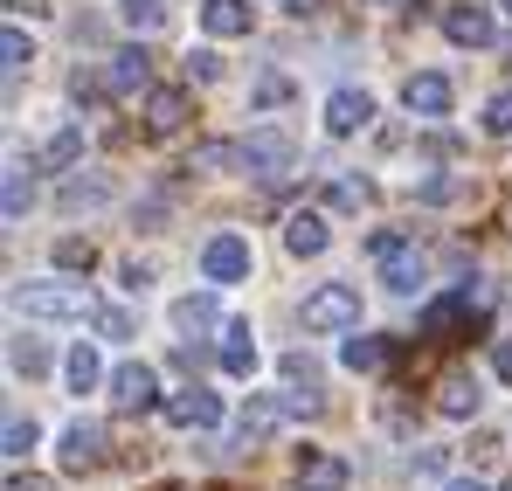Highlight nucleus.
Listing matches in <instances>:
<instances>
[{
	"mask_svg": "<svg viewBox=\"0 0 512 491\" xmlns=\"http://www.w3.org/2000/svg\"><path fill=\"white\" fill-rule=\"evenodd\" d=\"M14 305H21L28 319H42V326H70V319H90V312H97L84 284H63V277H35V284H14Z\"/></svg>",
	"mask_w": 512,
	"mask_h": 491,
	"instance_id": "obj_1",
	"label": "nucleus"
},
{
	"mask_svg": "<svg viewBox=\"0 0 512 491\" xmlns=\"http://www.w3.org/2000/svg\"><path fill=\"white\" fill-rule=\"evenodd\" d=\"M374 263H381V284H388V291H402V298H409V291H423V277H429V263H423V249L409 243V236H395V229H381V236H374Z\"/></svg>",
	"mask_w": 512,
	"mask_h": 491,
	"instance_id": "obj_2",
	"label": "nucleus"
},
{
	"mask_svg": "<svg viewBox=\"0 0 512 491\" xmlns=\"http://www.w3.org/2000/svg\"><path fill=\"white\" fill-rule=\"evenodd\" d=\"M305 332H360V284L305 291Z\"/></svg>",
	"mask_w": 512,
	"mask_h": 491,
	"instance_id": "obj_3",
	"label": "nucleus"
},
{
	"mask_svg": "<svg viewBox=\"0 0 512 491\" xmlns=\"http://www.w3.org/2000/svg\"><path fill=\"white\" fill-rule=\"evenodd\" d=\"M243 173H256V180H277V173H291L298 166V139L291 132H277V125H263V132H250L243 139Z\"/></svg>",
	"mask_w": 512,
	"mask_h": 491,
	"instance_id": "obj_4",
	"label": "nucleus"
},
{
	"mask_svg": "<svg viewBox=\"0 0 512 491\" xmlns=\"http://www.w3.org/2000/svg\"><path fill=\"white\" fill-rule=\"evenodd\" d=\"M250 263H256V256H250V243H243L236 229H222V236L201 243V277H208V284H243Z\"/></svg>",
	"mask_w": 512,
	"mask_h": 491,
	"instance_id": "obj_5",
	"label": "nucleus"
},
{
	"mask_svg": "<svg viewBox=\"0 0 512 491\" xmlns=\"http://www.w3.org/2000/svg\"><path fill=\"white\" fill-rule=\"evenodd\" d=\"M104 388H111V402H118V409H153V402H160V374H153L146 360L111 367V381H104Z\"/></svg>",
	"mask_w": 512,
	"mask_h": 491,
	"instance_id": "obj_6",
	"label": "nucleus"
},
{
	"mask_svg": "<svg viewBox=\"0 0 512 491\" xmlns=\"http://www.w3.org/2000/svg\"><path fill=\"white\" fill-rule=\"evenodd\" d=\"M97 457H104V429H97V422H84V415H77V422H70V429H63V436H56V464H63V471H77V478H84V471H97Z\"/></svg>",
	"mask_w": 512,
	"mask_h": 491,
	"instance_id": "obj_7",
	"label": "nucleus"
},
{
	"mask_svg": "<svg viewBox=\"0 0 512 491\" xmlns=\"http://www.w3.org/2000/svg\"><path fill=\"white\" fill-rule=\"evenodd\" d=\"M374 125V97L367 90H333L326 97V132L333 139H353V132H367Z\"/></svg>",
	"mask_w": 512,
	"mask_h": 491,
	"instance_id": "obj_8",
	"label": "nucleus"
},
{
	"mask_svg": "<svg viewBox=\"0 0 512 491\" xmlns=\"http://www.w3.org/2000/svg\"><path fill=\"white\" fill-rule=\"evenodd\" d=\"M167 422H173V429H215V422H222V395H208V388H180V395H167Z\"/></svg>",
	"mask_w": 512,
	"mask_h": 491,
	"instance_id": "obj_9",
	"label": "nucleus"
},
{
	"mask_svg": "<svg viewBox=\"0 0 512 491\" xmlns=\"http://www.w3.org/2000/svg\"><path fill=\"white\" fill-rule=\"evenodd\" d=\"M298 491H346V457H333V450H298Z\"/></svg>",
	"mask_w": 512,
	"mask_h": 491,
	"instance_id": "obj_10",
	"label": "nucleus"
},
{
	"mask_svg": "<svg viewBox=\"0 0 512 491\" xmlns=\"http://www.w3.org/2000/svg\"><path fill=\"white\" fill-rule=\"evenodd\" d=\"M215 291H222V284H208V291H187V298H173V326L187 332V339H201V332H222V305H215Z\"/></svg>",
	"mask_w": 512,
	"mask_h": 491,
	"instance_id": "obj_11",
	"label": "nucleus"
},
{
	"mask_svg": "<svg viewBox=\"0 0 512 491\" xmlns=\"http://www.w3.org/2000/svg\"><path fill=\"white\" fill-rule=\"evenodd\" d=\"M146 83H153V56H146L139 42L104 63V90H111V97H132V90H146Z\"/></svg>",
	"mask_w": 512,
	"mask_h": 491,
	"instance_id": "obj_12",
	"label": "nucleus"
},
{
	"mask_svg": "<svg viewBox=\"0 0 512 491\" xmlns=\"http://www.w3.org/2000/svg\"><path fill=\"white\" fill-rule=\"evenodd\" d=\"M215 360H222V374H229V381H250L256 360H263V353H256V332L243 326V319H236V326H222V346H215Z\"/></svg>",
	"mask_w": 512,
	"mask_h": 491,
	"instance_id": "obj_13",
	"label": "nucleus"
},
{
	"mask_svg": "<svg viewBox=\"0 0 512 491\" xmlns=\"http://www.w3.org/2000/svg\"><path fill=\"white\" fill-rule=\"evenodd\" d=\"M402 104H409L416 118H443V111H450V77H436V70H416V77L402 83Z\"/></svg>",
	"mask_w": 512,
	"mask_h": 491,
	"instance_id": "obj_14",
	"label": "nucleus"
},
{
	"mask_svg": "<svg viewBox=\"0 0 512 491\" xmlns=\"http://www.w3.org/2000/svg\"><path fill=\"white\" fill-rule=\"evenodd\" d=\"M111 194H118V187H111L104 173H70L56 201H63V215H84V208H111Z\"/></svg>",
	"mask_w": 512,
	"mask_h": 491,
	"instance_id": "obj_15",
	"label": "nucleus"
},
{
	"mask_svg": "<svg viewBox=\"0 0 512 491\" xmlns=\"http://www.w3.org/2000/svg\"><path fill=\"white\" fill-rule=\"evenodd\" d=\"M443 35H450L457 49H485V42H492V7H450V14H443Z\"/></svg>",
	"mask_w": 512,
	"mask_h": 491,
	"instance_id": "obj_16",
	"label": "nucleus"
},
{
	"mask_svg": "<svg viewBox=\"0 0 512 491\" xmlns=\"http://www.w3.org/2000/svg\"><path fill=\"white\" fill-rule=\"evenodd\" d=\"M180 125H187V90H153L146 97V132L153 139H173Z\"/></svg>",
	"mask_w": 512,
	"mask_h": 491,
	"instance_id": "obj_17",
	"label": "nucleus"
},
{
	"mask_svg": "<svg viewBox=\"0 0 512 491\" xmlns=\"http://www.w3.org/2000/svg\"><path fill=\"white\" fill-rule=\"evenodd\" d=\"M326 243H333V236H326V215H312V208H298V215L284 222V249H291V256H319Z\"/></svg>",
	"mask_w": 512,
	"mask_h": 491,
	"instance_id": "obj_18",
	"label": "nucleus"
},
{
	"mask_svg": "<svg viewBox=\"0 0 512 491\" xmlns=\"http://www.w3.org/2000/svg\"><path fill=\"white\" fill-rule=\"evenodd\" d=\"M201 28L208 35H250V0H201Z\"/></svg>",
	"mask_w": 512,
	"mask_h": 491,
	"instance_id": "obj_19",
	"label": "nucleus"
},
{
	"mask_svg": "<svg viewBox=\"0 0 512 491\" xmlns=\"http://www.w3.org/2000/svg\"><path fill=\"white\" fill-rule=\"evenodd\" d=\"M478 402H485V395H478V381H471V374H450V381L436 388V415H450V422L478 415Z\"/></svg>",
	"mask_w": 512,
	"mask_h": 491,
	"instance_id": "obj_20",
	"label": "nucleus"
},
{
	"mask_svg": "<svg viewBox=\"0 0 512 491\" xmlns=\"http://www.w3.org/2000/svg\"><path fill=\"white\" fill-rule=\"evenodd\" d=\"M63 374H70V388H77V395H90V388H104V381H111L90 339H77V346H70V360H63Z\"/></svg>",
	"mask_w": 512,
	"mask_h": 491,
	"instance_id": "obj_21",
	"label": "nucleus"
},
{
	"mask_svg": "<svg viewBox=\"0 0 512 491\" xmlns=\"http://www.w3.org/2000/svg\"><path fill=\"white\" fill-rule=\"evenodd\" d=\"M84 153V125H63V132H49V146L35 153V166H49V173H70Z\"/></svg>",
	"mask_w": 512,
	"mask_h": 491,
	"instance_id": "obj_22",
	"label": "nucleus"
},
{
	"mask_svg": "<svg viewBox=\"0 0 512 491\" xmlns=\"http://www.w3.org/2000/svg\"><path fill=\"white\" fill-rule=\"evenodd\" d=\"M457 319H471V291H450V298H436V305L423 312V332H429V339H443V332L457 326Z\"/></svg>",
	"mask_w": 512,
	"mask_h": 491,
	"instance_id": "obj_23",
	"label": "nucleus"
},
{
	"mask_svg": "<svg viewBox=\"0 0 512 491\" xmlns=\"http://www.w3.org/2000/svg\"><path fill=\"white\" fill-rule=\"evenodd\" d=\"M381 360H388V346H381V339H367V332H353V339L340 346V367H346V374H374Z\"/></svg>",
	"mask_w": 512,
	"mask_h": 491,
	"instance_id": "obj_24",
	"label": "nucleus"
},
{
	"mask_svg": "<svg viewBox=\"0 0 512 491\" xmlns=\"http://www.w3.org/2000/svg\"><path fill=\"white\" fill-rule=\"evenodd\" d=\"M118 21H125L132 35H153V28L167 21V0H118Z\"/></svg>",
	"mask_w": 512,
	"mask_h": 491,
	"instance_id": "obj_25",
	"label": "nucleus"
},
{
	"mask_svg": "<svg viewBox=\"0 0 512 491\" xmlns=\"http://www.w3.org/2000/svg\"><path fill=\"white\" fill-rule=\"evenodd\" d=\"M0 56H7V83H14L21 70H28V63H35V42H28V35L7 21V28H0Z\"/></svg>",
	"mask_w": 512,
	"mask_h": 491,
	"instance_id": "obj_26",
	"label": "nucleus"
},
{
	"mask_svg": "<svg viewBox=\"0 0 512 491\" xmlns=\"http://www.w3.org/2000/svg\"><path fill=\"white\" fill-rule=\"evenodd\" d=\"M0 436H7V457H28V450H35V443H42V429H35V415H7V429H0Z\"/></svg>",
	"mask_w": 512,
	"mask_h": 491,
	"instance_id": "obj_27",
	"label": "nucleus"
},
{
	"mask_svg": "<svg viewBox=\"0 0 512 491\" xmlns=\"http://www.w3.org/2000/svg\"><path fill=\"white\" fill-rule=\"evenodd\" d=\"M326 201H333V208H367V201H374V187H367L360 173H340V180L326 187Z\"/></svg>",
	"mask_w": 512,
	"mask_h": 491,
	"instance_id": "obj_28",
	"label": "nucleus"
},
{
	"mask_svg": "<svg viewBox=\"0 0 512 491\" xmlns=\"http://www.w3.org/2000/svg\"><path fill=\"white\" fill-rule=\"evenodd\" d=\"M7 360H14V374H49V346L42 339H14Z\"/></svg>",
	"mask_w": 512,
	"mask_h": 491,
	"instance_id": "obj_29",
	"label": "nucleus"
},
{
	"mask_svg": "<svg viewBox=\"0 0 512 491\" xmlns=\"http://www.w3.org/2000/svg\"><path fill=\"white\" fill-rule=\"evenodd\" d=\"M28 201H35V187H28V166L14 160V166H7V222H21V215H28Z\"/></svg>",
	"mask_w": 512,
	"mask_h": 491,
	"instance_id": "obj_30",
	"label": "nucleus"
},
{
	"mask_svg": "<svg viewBox=\"0 0 512 491\" xmlns=\"http://www.w3.org/2000/svg\"><path fill=\"white\" fill-rule=\"evenodd\" d=\"M90 326H97V339H132V312H118V305H97V312H90Z\"/></svg>",
	"mask_w": 512,
	"mask_h": 491,
	"instance_id": "obj_31",
	"label": "nucleus"
},
{
	"mask_svg": "<svg viewBox=\"0 0 512 491\" xmlns=\"http://www.w3.org/2000/svg\"><path fill=\"white\" fill-rule=\"evenodd\" d=\"M485 132H492V139H512V90H499V97L485 104Z\"/></svg>",
	"mask_w": 512,
	"mask_h": 491,
	"instance_id": "obj_32",
	"label": "nucleus"
},
{
	"mask_svg": "<svg viewBox=\"0 0 512 491\" xmlns=\"http://www.w3.org/2000/svg\"><path fill=\"white\" fill-rule=\"evenodd\" d=\"M229 160H243V146H222V139H215V146H201V153H194L201 173H208V166H229ZM194 166H187V173H194Z\"/></svg>",
	"mask_w": 512,
	"mask_h": 491,
	"instance_id": "obj_33",
	"label": "nucleus"
},
{
	"mask_svg": "<svg viewBox=\"0 0 512 491\" xmlns=\"http://www.w3.org/2000/svg\"><path fill=\"white\" fill-rule=\"evenodd\" d=\"M284 381H291V388H298V381L312 388V381H319V367H312V353H284Z\"/></svg>",
	"mask_w": 512,
	"mask_h": 491,
	"instance_id": "obj_34",
	"label": "nucleus"
},
{
	"mask_svg": "<svg viewBox=\"0 0 512 491\" xmlns=\"http://www.w3.org/2000/svg\"><path fill=\"white\" fill-rule=\"evenodd\" d=\"M56 263H63V270H90V243L63 236V243H56Z\"/></svg>",
	"mask_w": 512,
	"mask_h": 491,
	"instance_id": "obj_35",
	"label": "nucleus"
},
{
	"mask_svg": "<svg viewBox=\"0 0 512 491\" xmlns=\"http://www.w3.org/2000/svg\"><path fill=\"white\" fill-rule=\"evenodd\" d=\"M215 70H222V63H215L208 49H194V56H187V77H194V83H215Z\"/></svg>",
	"mask_w": 512,
	"mask_h": 491,
	"instance_id": "obj_36",
	"label": "nucleus"
},
{
	"mask_svg": "<svg viewBox=\"0 0 512 491\" xmlns=\"http://www.w3.org/2000/svg\"><path fill=\"white\" fill-rule=\"evenodd\" d=\"M492 374L512 381V339H492Z\"/></svg>",
	"mask_w": 512,
	"mask_h": 491,
	"instance_id": "obj_37",
	"label": "nucleus"
},
{
	"mask_svg": "<svg viewBox=\"0 0 512 491\" xmlns=\"http://www.w3.org/2000/svg\"><path fill=\"white\" fill-rule=\"evenodd\" d=\"M284 90H291V83H284V77H263V83H256V104H277Z\"/></svg>",
	"mask_w": 512,
	"mask_h": 491,
	"instance_id": "obj_38",
	"label": "nucleus"
},
{
	"mask_svg": "<svg viewBox=\"0 0 512 491\" xmlns=\"http://www.w3.org/2000/svg\"><path fill=\"white\" fill-rule=\"evenodd\" d=\"M7 491H49V478H21V471H14V478H7Z\"/></svg>",
	"mask_w": 512,
	"mask_h": 491,
	"instance_id": "obj_39",
	"label": "nucleus"
},
{
	"mask_svg": "<svg viewBox=\"0 0 512 491\" xmlns=\"http://www.w3.org/2000/svg\"><path fill=\"white\" fill-rule=\"evenodd\" d=\"M443 491H492V485H478V478H450Z\"/></svg>",
	"mask_w": 512,
	"mask_h": 491,
	"instance_id": "obj_40",
	"label": "nucleus"
},
{
	"mask_svg": "<svg viewBox=\"0 0 512 491\" xmlns=\"http://www.w3.org/2000/svg\"><path fill=\"white\" fill-rule=\"evenodd\" d=\"M277 7H291V14H305V7H312V0H277Z\"/></svg>",
	"mask_w": 512,
	"mask_h": 491,
	"instance_id": "obj_41",
	"label": "nucleus"
},
{
	"mask_svg": "<svg viewBox=\"0 0 512 491\" xmlns=\"http://www.w3.org/2000/svg\"><path fill=\"white\" fill-rule=\"evenodd\" d=\"M499 491H512V478H506V485H499Z\"/></svg>",
	"mask_w": 512,
	"mask_h": 491,
	"instance_id": "obj_42",
	"label": "nucleus"
},
{
	"mask_svg": "<svg viewBox=\"0 0 512 491\" xmlns=\"http://www.w3.org/2000/svg\"><path fill=\"white\" fill-rule=\"evenodd\" d=\"M506 14H512V0H506Z\"/></svg>",
	"mask_w": 512,
	"mask_h": 491,
	"instance_id": "obj_43",
	"label": "nucleus"
}]
</instances>
